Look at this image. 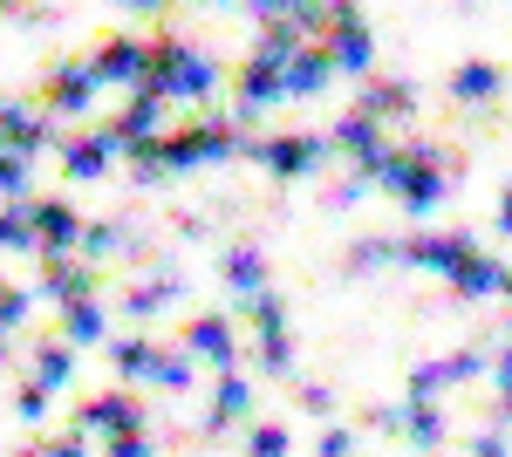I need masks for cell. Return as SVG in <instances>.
Instances as JSON below:
<instances>
[{"label":"cell","instance_id":"2e32d148","mask_svg":"<svg viewBox=\"0 0 512 457\" xmlns=\"http://www.w3.org/2000/svg\"><path fill=\"white\" fill-rule=\"evenodd\" d=\"M62 164H69V178H82V185H89V178H103L110 144H103V137H69V130H62Z\"/></svg>","mask_w":512,"mask_h":457},{"label":"cell","instance_id":"30bf717a","mask_svg":"<svg viewBox=\"0 0 512 457\" xmlns=\"http://www.w3.org/2000/svg\"><path fill=\"white\" fill-rule=\"evenodd\" d=\"M328 55H335V69H349V76L369 69V28L355 21L349 7H342V14H335V28H328Z\"/></svg>","mask_w":512,"mask_h":457},{"label":"cell","instance_id":"d6a6232c","mask_svg":"<svg viewBox=\"0 0 512 457\" xmlns=\"http://www.w3.org/2000/svg\"><path fill=\"white\" fill-rule=\"evenodd\" d=\"M472 457H512V451H506V437H499V430H478V437H472Z\"/></svg>","mask_w":512,"mask_h":457},{"label":"cell","instance_id":"8d00e7d4","mask_svg":"<svg viewBox=\"0 0 512 457\" xmlns=\"http://www.w3.org/2000/svg\"><path fill=\"white\" fill-rule=\"evenodd\" d=\"M499 232L512 239V185H506V198H499Z\"/></svg>","mask_w":512,"mask_h":457},{"label":"cell","instance_id":"5b68a950","mask_svg":"<svg viewBox=\"0 0 512 457\" xmlns=\"http://www.w3.org/2000/svg\"><path fill=\"white\" fill-rule=\"evenodd\" d=\"M28 212H35V239H41V253H48V260L76 253V246H82V232H89V226L76 219V212L62 205V198H35Z\"/></svg>","mask_w":512,"mask_h":457},{"label":"cell","instance_id":"83f0119b","mask_svg":"<svg viewBox=\"0 0 512 457\" xmlns=\"http://www.w3.org/2000/svg\"><path fill=\"white\" fill-rule=\"evenodd\" d=\"M123 246H130L123 226H89L82 232V253H89V260H110V253H123Z\"/></svg>","mask_w":512,"mask_h":457},{"label":"cell","instance_id":"7c38bea8","mask_svg":"<svg viewBox=\"0 0 512 457\" xmlns=\"http://www.w3.org/2000/svg\"><path fill=\"white\" fill-rule=\"evenodd\" d=\"M451 294H458V301H492V294L506 301V294H512V273L499 267V260H485V253H478L472 267H465L458 280H451Z\"/></svg>","mask_w":512,"mask_h":457},{"label":"cell","instance_id":"e0dca14e","mask_svg":"<svg viewBox=\"0 0 512 457\" xmlns=\"http://www.w3.org/2000/svg\"><path fill=\"white\" fill-rule=\"evenodd\" d=\"M506 89V69L499 62H465L458 76H451V96L458 103H485V96H499Z\"/></svg>","mask_w":512,"mask_h":457},{"label":"cell","instance_id":"ac0fdd59","mask_svg":"<svg viewBox=\"0 0 512 457\" xmlns=\"http://www.w3.org/2000/svg\"><path fill=\"white\" fill-rule=\"evenodd\" d=\"M335 144H342V151H355L362 157V164H376V157H383V130H376V116H342V123H335Z\"/></svg>","mask_w":512,"mask_h":457},{"label":"cell","instance_id":"d590c367","mask_svg":"<svg viewBox=\"0 0 512 457\" xmlns=\"http://www.w3.org/2000/svg\"><path fill=\"white\" fill-rule=\"evenodd\" d=\"M315 457H349V430H328V437H321V451Z\"/></svg>","mask_w":512,"mask_h":457},{"label":"cell","instance_id":"4dcf8cb0","mask_svg":"<svg viewBox=\"0 0 512 457\" xmlns=\"http://www.w3.org/2000/svg\"><path fill=\"white\" fill-rule=\"evenodd\" d=\"M14 410H21L28 423H41V417H48V389H41V382H28V389L14 396Z\"/></svg>","mask_w":512,"mask_h":457},{"label":"cell","instance_id":"5bb4252c","mask_svg":"<svg viewBox=\"0 0 512 457\" xmlns=\"http://www.w3.org/2000/svg\"><path fill=\"white\" fill-rule=\"evenodd\" d=\"M403 437H410L417 451H437V444H444V410H437L431 396H410V403H403Z\"/></svg>","mask_w":512,"mask_h":457},{"label":"cell","instance_id":"7a4b0ae2","mask_svg":"<svg viewBox=\"0 0 512 457\" xmlns=\"http://www.w3.org/2000/svg\"><path fill=\"white\" fill-rule=\"evenodd\" d=\"M403 260H417V267L458 280V273L478 260V246H472V232H417V239H403Z\"/></svg>","mask_w":512,"mask_h":457},{"label":"cell","instance_id":"74e56055","mask_svg":"<svg viewBox=\"0 0 512 457\" xmlns=\"http://www.w3.org/2000/svg\"><path fill=\"white\" fill-rule=\"evenodd\" d=\"M0 355H7V335H0Z\"/></svg>","mask_w":512,"mask_h":457},{"label":"cell","instance_id":"3957f363","mask_svg":"<svg viewBox=\"0 0 512 457\" xmlns=\"http://www.w3.org/2000/svg\"><path fill=\"white\" fill-rule=\"evenodd\" d=\"M89 430H103V437H130V430H144V403L123 396V389H103V396L76 403V437H89Z\"/></svg>","mask_w":512,"mask_h":457},{"label":"cell","instance_id":"484cf974","mask_svg":"<svg viewBox=\"0 0 512 457\" xmlns=\"http://www.w3.org/2000/svg\"><path fill=\"white\" fill-rule=\"evenodd\" d=\"M287 451H294L287 423H253V437H246V457H287Z\"/></svg>","mask_w":512,"mask_h":457},{"label":"cell","instance_id":"ba28073f","mask_svg":"<svg viewBox=\"0 0 512 457\" xmlns=\"http://www.w3.org/2000/svg\"><path fill=\"white\" fill-rule=\"evenodd\" d=\"M96 76L103 82H123V89H130V82H144L151 76V48H144V41H103V48H96Z\"/></svg>","mask_w":512,"mask_h":457},{"label":"cell","instance_id":"44dd1931","mask_svg":"<svg viewBox=\"0 0 512 457\" xmlns=\"http://www.w3.org/2000/svg\"><path fill=\"white\" fill-rule=\"evenodd\" d=\"M110 362H117V376H144L151 382V362H158V342H144V335H123V342H110Z\"/></svg>","mask_w":512,"mask_h":457},{"label":"cell","instance_id":"f546056e","mask_svg":"<svg viewBox=\"0 0 512 457\" xmlns=\"http://www.w3.org/2000/svg\"><path fill=\"white\" fill-rule=\"evenodd\" d=\"M28 321V287H0V335Z\"/></svg>","mask_w":512,"mask_h":457},{"label":"cell","instance_id":"e575fe53","mask_svg":"<svg viewBox=\"0 0 512 457\" xmlns=\"http://www.w3.org/2000/svg\"><path fill=\"white\" fill-rule=\"evenodd\" d=\"M41 451L48 457H89V444H82V437H55V444H41Z\"/></svg>","mask_w":512,"mask_h":457},{"label":"cell","instance_id":"603a6c76","mask_svg":"<svg viewBox=\"0 0 512 457\" xmlns=\"http://www.w3.org/2000/svg\"><path fill=\"white\" fill-rule=\"evenodd\" d=\"M151 382H158V389H171V396H178V389H192V355H178V348H158V362H151Z\"/></svg>","mask_w":512,"mask_h":457},{"label":"cell","instance_id":"4316f807","mask_svg":"<svg viewBox=\"0 0 512 457\" xmlns=\"http://www.w3.org/2000/svg\"><path fill=\"white\" fill-rule=\"evenodd\" d=\"M171 294H178V280H171V287H158V280H151V287H130V294H123V314H137V321H144V314H158Z\"/></svg>","mask_w":512,"mask_h":457},{"label":"cell","instance_id":"52a82bcc","mask_svg":"<svg viewBox=\"0 0 512 457\" xmlns=\"http://www.w3.org/2000/svg\"><path fill=\"white\" fill-rule=\"evenodd\" d=\"M96 69H82V62H69V69H55V76L41 82V103L48 110H62V116H76V110H89V96H96Z\"/></svg>","mask_w":512,"mask_h":457},{"label":"cell","instance_id":"4fadbf2b","mask_svg":"<svg viewBox=\"0 0 512 457\" xmlns=\"http://www.w3.org/2000/svg\"><path fill=\"white\" fill-rule=\"evenodd\" d=\"M41 294H48L55 307L89 301V267H82V260H69V253H62V260H48V267H41Z\"/></svg>","mask_w":512,"mask_h":457},{"label":"cell","instance_id":"6da1fadb","mask_svg":"<svg viewBox=\"0 0 512 457\" xmlns=\"http://www.w3.org/2000/svg\"><path fill=\"white\" fill-rule=\"evenodd\" d=\"M226 151H253V144L239 137L233 123L205 116V123H192V130H171V137H158L151 151L137 157V178H158V171H185V164H205V157H226Z\"/></svg>","mask_w":512,"mask_h":457},{"label":"cell","instance_id":"8992f818","mask_svg":"<svg viewBox=\"0 0 512 457\" xmlns=\"http://www.w3.org/2000/svg\"><path fill=\"white\" fill-rule=\"evenodd\" d=\"M253 157L274 171V178H301L308 164L321 157V137H301V130H280V137H260L253 144Z\"/></svg>","mask_w":512,"mask_h":457},{"label":"cell","instance_id":"ffe728a7","mask_svg":"<svg viewBox=\"0 0 512 457\" xmlns=\"http://www.w3.org/2000/svg\"><path fill=\"white\" fill-rule=\"evenodd\" d=\"M69 376H76L69 342H62V335H55V342H35V382H41V389H62Z\"/></svg>","mask_w":512,"mask_h":457},{"label":"cell","instance_id":"f35d334b","mask_svg":"<svg viewBox=\"0 0 512 457\" xmlns=\"http://www.w3.org/2000/svg\"><path fill=\"white\" fill-rule=\"evenodd\" d=\"M506 307H512V294H506Z\"/></svg>","mask_w":512,"mask_h":457},{"label":"cell","instance_id":"9a60e30c","mask_svg":"<svg viewBox=\"0 0 512 457\" xmlns=\"http://www.w3.org/2000/svg\"><path fill=\"white\" fill-rule=\"evenodd\" d=\"M110 335V321H103V301L89 294V301H76V307H62V342L69 348H89V342H103Z\"/></svg>","mask_w":512,"mask_h":457},{"label":"cell","instance_id":"f1b7e54d","mask_svg":"<svg viewBox=\"0 0 512 457\" xmlns=\"http://www.w3.org/2000/svg\"><path fill=\"white\" fill-rule=\"evenodd\" d=\"M21 191H28V157L0 151V198H21Z\"/></svg>","mask_w":512,"mask_h":457},{"label":"cell","instance_id":"d6986e66","mask_svg":"<svg viewBox=\"0 0 512 457\" xmlns=\"http://www.w3.org/2000/svg\"><path fill=\"white\" fill-rule=\"evenodd\" d=\"M328 76H335V55H328V48H308V55L287 62V96H315Z\"/></svg>","mask_w":512,"mask_h":457},{"label":"cell","instance_id":"8fae6325","mask_svg":"<svg viewBox=\"0 0 512 457\" xmlns=\"http://www.w3.org/2000/svg\"><path fill=\"white\" fill-rule=\"evenodd\" d=\"M219 273H226V287L239 294V307L253 301V294H267V260H260V246H226Z\"/></svg>","mask_w":512,"mask_h":457},{"label":"cell","instance_id":"9c48e42d","mask_svg":"<svg viewBox=\"0 0 512 457\" xmlns=\"http://www.w3.org/2000/svg\"><path fill=\"white\" fill-rule=\"evenodd\" d=\"M253 417V382L239 376V369H226L219 376V389H212V417H205V430H233V423Z\"/></svg>","mask_w":512,"mask_h":457},{"label":"cell","instance_id":"d4e9b609","mask_svg":"<svg viewBox=\"0 0 512 457\" xmlns=\"http://www.w3.org/2000/svg\"><path fill=\"white\" fill-rule=\"evenodd\" d=\"M28 246H41L35 212H28V205H21V212H0V253H28Z\"/></svg>","mask_w":512,"mask_h":457},{"label":"cell","instance_id":"277c9868","mask_svg":"<svg viewBox=\"0 0 512 457\" xmlns=\"http://www.w3.org/2000/svg\"><path fill=\"white\" fill-rule=\"evenodd\" d=\"M185 355H192V362H212V369L226 376V369L239 362V328L226 321V314H198L192 328H185Z\"/></svg>","mask_w":512,"mask_h":457},{"label":"cell","instance_id":"7402d4cb","mask_svg":"<svg viewBox=\"0 0 512 457\" xmlns=\"http://www.w3.org/2000/svg\"><path fill=\"white\" fill-rule=\"evenodd\" d=\"M410 103H417L410 82H369V89H362V116H403Z\"/></svg>","mask_w":512,"mask_h":457},{"label":"cell","instance_id":"836d02e7","mask_svg":"<svg viewBox=\"0 0 512 457\" xmlns=\"http://www.w3.org/2000/svg\"><path fill=\"white\" fill-rule=\"evenodd\" d=\"M301 410H308V417H328V389H321V382H301Z\"/></svg>","mask_w":512,"mask_h":457},{"label":"cell","instance_id":"1f68e13d","mask_svg":"<svg viewBox=\"0 0 512 457\" xmlns=\"http://www.w3.org/2000/svg\"><path fill=\"white\" fill-rule=\"evenodd\" d=\"M103 457H151V444H144V430H130V437H110Z\"/></svg>","mask_w":512,"mask_h":457},{"label":"cell","instance_id":"cb8c5ba5","mask_svg":"<svg viewBox=\"0 0 512 457\" xmlns=\"http://www.w3.org/2000/svg\"><path fill=\"white\" fill-rule=\"evenodd\" d=\"M260 369H267V376H287V369H294V342H287V328H260Z\"/></svg>","mask_w":512,"mask_h":457}]
</instances>
